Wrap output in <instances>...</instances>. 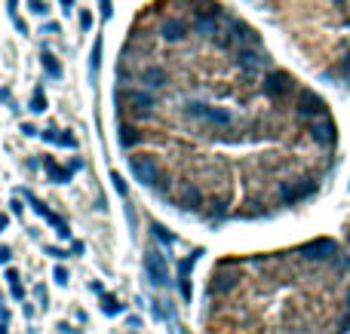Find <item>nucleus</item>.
Returning a JSON list of instances; mask_svg holds the SVG:
<instances>
[{
  "label": "nucleus",
  "mask_w": 350,
  "mask_h": 334,
  "mask_svg": "<svg viewBox=\"0 0 350 334\" xmlns=\"http://www.w3.org/2000/svg\"><path fill=\"white\" fill-rule=\"evenodd\" d=\"M184 114L194 117V120L212 123V126H231V123H234V114H231V110L212 107V104H203V101H188V104H184Z\"/></svg>",
  "instance_id": "1"
},
{
  "label": "nucleus",
  "mask_w": 350,
  "mask_h": 334,
  "mask_svg": "<svg viewBox=\"0 0 350 334\" xmlns=\"http://www.w3.org/2000/svg\"><path fill=\"white\" fill-rule=\"evenodd\" d=\"M289 92H292V77H289L286 71H271V74L264 77V95H267L271 101H283Z\"/></svg>",
  "instance_id": "2"
},
{
  "label": "nucleus",
  "mask_w": 350,
  "mask_h": 334,
  "mask_svg": "<svg viewBox=\"0 0 350 334\" xmlns=\"http://www.w3.org/2000/svg\"><path fill=\"white\" fill-rule=\"evenodd\" d=\"M132 175L141 181V184H157L160 181V169H157V160L154 157H132Z\"/></svg>",
  "instance_id": "3"
},
{
  "label": "nucleus",
  "mask_w": 350,
  "mask_h": 334,
  "mask_svg": "<svg viewBox=\"0 0 350 334\" xmlns=\"http://www.w3.org/2000/svg\"><path fill=\"white\" fill-rule=\"evenodd\" d=\"M145 273L154 285H166V258L157 252V249H148L145 252Z\"/></svg>",
  "instance_id": "4"
},
{
  "label": "nucleus",
  "mask_w": 350,
  "mask_h": 334,
  "mask_svg": "<svg viewBox=\"0 0 350 334\" xmlns=\"http://www.w3.org/2000/svg\"><path fill=\"white\" fill-rule=\"evenodd\" d=\"M298 114H301V117L317 120V117H323V114H326V101H323L317 92L304 89V92H301V98H298Z\"/></svg>",
  "instance_id": "5"
},
{
  "label": "nucleus",
  "mask_w": 350,
  "mask_h": 334,
  "mask_svg": "<svg viewBox=\"0 0 350 334\" xmlns=\"http://www.w3.org/2000/svg\"><path fill=\"white\" fill-rule=\"evenodd\" d=\"M335 252H338V246H335L332 239H314V242L301 246V255H304L307 261H326V258H332Z\"/></svg>",
  "instance_id": "6"
},
{
  "label": "nucleus",
  "mask_w": 350,
  "mask_h": 334,
  "mask_svg": "<svg viewBox=\"0 0 350 334\" xmlns=\"http://www.w3.org/2000/svg\"><path fill=\"white\" fill-rule=\"evenodd\" d=\"M314 190H317V181L304 178V181H298V184H283V187H280V196H283V203H298V199L311 196Z\"/></svg>",
  "instance_id": "7"
},
{
  "label": "nucleus",
  "mask_w": 350,
  "mask_h": 334,
  "mask_svg": "<svg viewBox=\"0 0 350 334\" xmlns=\"http://www.w3.org/2000/svg\"><path fill=\"white\" fill-rule=\"evenodd\" d=\"M237 64H240L243 74L252 77V74H258V71L267 64V58H264L261 52H255V49H240V52H237Z\"/></svg>",
  "instance_id": "8"
},
{
  "label": "nucleus",
  "mask_w": 350,
  "mask_h": 334,
  "mask_svg": "<svg viewBox=\"0 0 350 334\" xmlns=\"http://www.w3.org/2000/svg\"><path fill=\"white\" fill-rule=\"evenodd\" d=\"M311 138H314L317 144H335V126H332V120H329L326 114L311 123Z\"/></svg>",
  "instance_id": "9"
},
{
  "label": "nucleus",
  "mask_w": 350,
  "mask_h": 334,
  "mask_svg": "<svg viewBox=\"0 0 350 334\" xmlns=\"http://www.w3.org/2000/svg\"><path fill=\"white\" fill-rule=\"evenodd\" d=\"M22 196H25V199H31V203H34V209H37V215H40V218H43V221H49V224H52V227H55V233H58V236H68V233H71V230H68V224H65V221H61V218H58V215H55V212H49V209H46V206H43V203H37V199H34V196H31V193H28V190H25V193H22Z\"/></svg>",
  "instance_id": "10"
},
{
  "label": "nucleus",
  "mask_w": 350,
  "mask_h": 334,
  "mask_svg": "<svg viewBox=\"0 0 350 334\" xmlns=\"http://www.w3.org/2000/svg\"><path fill=\"white\" fill-rule=\"evenodd\" d=\"M184 34H188V25H184L181 18H166V21L160 25V37H163V40H169V43L184 40Z\"/></svg>",
  "instance_id": "11"
},
{
  "label": "nucleus",
  "mask_w": 350,
  "mask_h": 334,
  "mask_svg": "<svg viewBox=\"0 0 350 334\" xmlns=\"http://www.w3.org/2000/svg\"><path fill=\"white\" fill-rule=\"evenodd\" d=\"M197 255H200V252H197ZM197 255H191V258H184V261L178 264V292H181L184 301H191V267H194Z\"/></svg>",
  "instance_id": "12"
},
{
  "label": "nucleus",
  "mask_w": 350,
  "mask_h": 334,
  "mask_svg": "<svg viewBox=\"0 0 350 334\" xmlns=\"http://www.w3.org/2000/svg\"><path fill=\"white\" fill-rule=\"evenodd\" d=\"M123 101H126L135 114H151V107H154V98H151L148 92H126Z\"/></svg>",
  "instance_id": "13"
},
{
  "label": "nucleus",
  "mask_w": 350,
  "mask_h": 334,
  "mask_svg": "<svg viewBox=\"0 0 350 334\" xmlns=\"http://www.w3.org/2000/svg\"><path fill=\"white\" fill-rule=\"evenodd\" d=\"M237 285H240V276L224 270V273H218V276L212 279V295H228V292H234Z\"/></svg>",
  "instance_id": "14"
},
{
  "label": "nucleus",
  "mask_w": 350,
  "mask_h": 334,
  "mask_svg": "<svg viewBox=\"0 0 350 334\" xmlns=\"http://www.w3.org/2000/svg\"><path fill=\"white\" fill-rule=\"evenodd\" d=\"M178 203H181V209H200V203H203L200 187H197V184H184V187H181Z\"/></svg>",
  "instance_id": "15"
},
{
  "label": "nucleus",
  "mask_w": 350,
  "mask_h": 334,
  "mask_svg": "<svg viewBox=\"0 0 350 334\" xmlns=\"http://www.w3.org/2000/svg\"><path fill=\"white\" fill-rule=\"evenodd\" d=\"M141 80H145V86H151V89H163V86H166V71L148 68V71L141 74Z\"/></svg>",
  "instance_id": "16"
},
{
  "label": "nucleus",
  "mask_w": 350,
  "mask_h": 334,
  "mask_svg": "<svg viewBox=\"0 0 350 334\" xmlns=\"http://www.w3.org/2000/svg\"><path fill=\"white\" fill-rule=\"evenodd\" d=\"M43 169H46V172H49V178H52V181H58V184H61V181H71V172L58 169L52 160H43Z\"/></svg>",
  "instance_id": "17"
},
{
  "label": "nucleus",
  "mask_w": 350,
  "mask_h": 334,
  "mask_svg": "<svg viewBox=\"0 0 350 334\" xmlns=\"http://www.w3.org/2000/svg\"><path fill=\"white\" fill-rule=\"evenodd\" d=\"M138 141H141V132H135L132 126H123V129H120V144H123V147H132V144H138Z\"/></svg>",
  "instance_id": "18"
},
{
  "label": "nucleus",
  "mask_w": 350,
  "mask_h": 334,
  "mask_svg": "<svg viewBox=\"0 0 350 334\" xmlns=\"http://www.w3.org/2000/svg\"><path fill=\"white\" fill-rule=\"evenodd\" d=\"M40 61H43V71H46L49 77H61V68H58V61H55L49 52H43V55H40Z\"/></svg>",
  "instance_id": "19"
},
{
  "label": "nucleus",
  "mask_w": 350,
  "mask_h": 334,
  "mask_svg": "<svg viewBox=\"0 0 350 334\" xmlns=\"http://www.w3.org/2000/svg\"><path fill=\"white\" fill-rule=\"evenodd\" d=\"M101 310H105L108 316H114V313H120V310H123V304H120L117 298H111V295H105V292H101Z\"/></svg>",
  "instance_id": "20"
},
{
  "label": "nucleus",
  "mask_w": 350,
  "mask_h": 334,
  "mask_svg": "<svg viewBox=\"0 0 350 334\" xmlns=\"http://www.w3.org/2000/svg\"><path fill=\"white\" fill-rule=\"evenodd\" d=\"M6 279H9V285H12V298L22 301V298H25V288H22V282H18V273H15V270H6Z\"/></svg>",
  "instance_id": "21"
},
{
  "label": "nucleus",
  "mask_w": 350,
  "mask_h": 334,
  "mask_svg": "<svg viewBox=\"0 0 350 334\" xmlns=\"http://www.w3.org/2000/svg\"><path fill=\"white\" fill-rule=\"evenodd\" d=\"M31 110H34V114H43V110H46V95H43L40 89H34V95H31Z\"/></svg>",
  "instance_id": "22"
},
{
  "label": "nucleus",
  "mask_w": 350,
  "mask_h": 334,
  "mask_svg": "<svg viewBox=\"0 0 350 334\" xmlns=\"http://www.w3.org/2000/svg\"><path fill=\"white\" fill-rule=\"evenodd\" d=\"M151 230H154V236H157V239H160L163 246H172V242H175V239H172V233H169V230H166L163 224H154Z\"/></svg>",
  "instance_id": "23"
},
{
  "label": "nucleus",
  "mask_w": 350,
  "mask_h": 334,
  "mask_svg": "<svg viewBox=\"0 0 350 334\" xmlns=\"http://www.w3.org/2000/svg\"><path fill=\"white\" fill-rule=\"evenodd\" d=\"M55 144H65V147H77V138H74L71 132H61V135H55Z\"/></svg>",
  "instance_id": "24"
},
{
  "label": "nucleus",
  "mask_w": 350,
  "mask_h": 334,
  "mask_svg": "<svg viewBox=\"0 0 350 334\" xmlns=\"http://www.w3.org/2000/svg\"><path fill=\"white\" fill-rule=\"evenodd\" d=\"M98 58H101V37L95 40V49H92V71H98Z\"/></svg>",
  "instance_id": "25"
},
{
  "label": "nucleus",
  "mask_w": 350,
  "mask_h": 334,
  "mask_svg": "<svg viewBox=\"0 0 350 334\" xmlns=\"http://www.w3.org/2000/svg\"><path fill=\"white\" fill-rule=\"evenodd\" d=\"M111 181H114V187H117V193H120V196H126V181H123V178H120L117 172L111 175Z\"/></svg>",
  "instance_id": "26"
},
{
  "label": "nucleus",
  "mask_w": 350,
  "mask_h": 334,
  "mask_svg": "<svg viewBox=\"0 0 350 334\" xmlns=\"http://www.w3.org/2000/svg\"><path fill=\"white\" fill-rule=\"evenodd\" d=\"M52 276H55V282H58V285H65V282H68V270H65V267H55V273H52Z\"/></svg>",
  "instance_id": "27"
},
{
  "label": "nucleus",
  "mask_w": 350,
  "mask_h": 334,
  "mask_svg": "<svg viewBox=\"0 0 350 334\" xmlns=\"http://www.w3.org/2000/svg\"><path fill=\"white\" fill-rule=\"evenodd\" d=\"M28 6H31V12H37V15H43V12H46V3H40V0H31Z\"/></svg>",
  "instance_id": "28"
},
{
  "label": "nucleus",
  "mask_w": 350,
  "mask_h": 334,
  "mask_svg": "<svg viewBox=\"0 0 350 334\" xmlns=\"http://www.w3.org/2000/svg\"><path fill=\"white\" fill-rule=\"evenodd\" d=\"M80 28H83V31L92 28V15H89V12H80Z\"/></svg>",
  "instance_id": "29"
},
{
  "label": "nucleus",
  "mask_w": 350,
  "mask_h": 334,
  "mask_svg": "<svg viewBox=\"0 0 350 334\" xmlns=\"http://www.w3.org/2000/svg\"><path fill=\"white\" fill-rule=\"evenodd\" d=\"M338 71H341V77H347V80H350V55H347V58H341V68H338Z\"/></svg>",
  "instance_id": "30"
},
{
  "label": "nucleus",
  "mask_w": 350,
  "mask_h": 334,
  "mask_svg": "<svg viewBox=\"0 0 350 334\" xmlns=\"http://www.w3.org/2000/svg\"><path fill=\"white\" fill-rule=\"evenodd\" d=\"M98 3H101V15L111 18V0H98Z\"/></svg>",
  "instance_id": "31"
},
{
  "label": "nucleus",
  "mask_w": 350,
  "mask_h": 334,
  "mask_svg": "<svg viewBox=\"0 0 350 334\" xmlns=\"http://www.w3.org/2000/svg\"><path fill=\"white\" fill-rule=\"evenodd\" d=\"M0 264H9V249H0Z\"/></svg>",
  "instance_id": "32"
},
{
  "label": "nucleus",
  "mask_w": 350,
  "mask_h": 334,
  "mask_svg": "<svg viewBox=\"0 0 350 334\" xmlns=\"http://www.w3.org/2000/svg\"><path fill=\"white\" fill-rule=\"evenodd\" d=\"M61 6H65V12H68V9L74 6V0H61Z\"/></svg>",
  "instance_id": "33"
},
{
  "label": "nucleus",
  "mask_w": 350,
  "mask_h": 334,
  "mask_svg": "<svg viewBox=\"0 0 350 334\" xmlns=\"http://www.w3.org/2000/svg\"><path fill=\"white\" fill-rule=\"evenodd\" d=\"M3 227H6V215H0V230H3Z\"/></svg>",
  "instance_id": "34"
},
{
  "label": "nucleus",
  "mask_w": 350,
  "mask_h": 334,
  "mask_svg": "<svg viewBox=\"0 0 350 334\" xmlns=\"http://www.w3.org/2000/svg\"><path fill=\"white\" fill-rule=\"evenodd\" d=\"M347 307H350V295H347Z\"/></svg>",
  "instance_id": "35"
}]
</instances>
